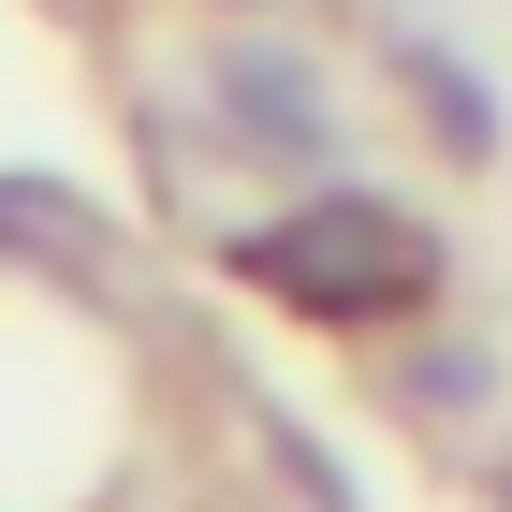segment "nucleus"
<instances>
[{
    "label": "nucleus",
    "mask_w": 512,
    "mask_h": 512,
    "mask_svg": "<svg viewBox=\"0 0 512 512\" xmlns=\"http://www.w3.org/2000/svg\"><path fill=\"white\" fill-rule=\"evenodd\" d=\"M249 264L293 293V308H366L381 278H425V235H395L381 205H308L293 235H264Z\"/></svg>",
    "instance_id": "nucleus-1"
}]
</instances>
